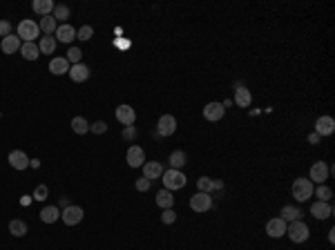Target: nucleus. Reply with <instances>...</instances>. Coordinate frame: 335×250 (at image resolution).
Returning <instances> with one entry per match:
<instances>
[{
    "mask_svg": "<svg viewBox=\"0 0 335 250\" xmlns=\"http://www.w3.org/2000/svg\"><path fill=\"white\" fill-rule=\"evenodd\" d=\"M313 181L311 179H304V177H300V179H295L293 181V188H291V192H293V197H295V201H306V199H311L313 197Z\"/></svg>",
    "mask_w": 335,
    "mask_h": 250,
    "instance_id": "1",
    "label": "nucleus"
},
{
    "mask_svg": "<svg viewBox=\"0 0 335 250\" xmlns=\"http://www.w3.org/2000/svg\"><path fill=\"white\" fill-rule=\"evenodd\" d=\"M38 34H40V27H38L36 20L25 18V20H20L18 23V38L23 40V43H34Z\"/></svg>",
    "mask_w": 335,
    "mask_h": 250,
    "instance_id": "2",
    "label": "nucleus"
},
{
    "mask_svg": "<svg viewBox=\"0 0 335 250\" xmlns=\"http://www.w3.org/2000/svg\"><path fill=\"white\" fill-rule=\"evenodd\" d=\"M286 235H288V239L293 241V244H304L308 237H311V230H308V226H306L304 221H293V223H288L286 226Z\"/></svg>",
    "mask_w": 335,
    "mask_h": 250,
    "instance_id": "3",
    "label": "nucleus"
},
{
    "mask_svg": "<svg viewBox=\"0 0 335 250\" xmlns=\"http://www.w3.org/2000/svg\"><path fill=\"white\" fill-rule=\"evenodd\" d=\"M163 186H165V190H181V188L185 186V183H188V179H185V174L181 172V170H165L163 172Z\"/></svg>",
    "mask_w": 335,
    "mask_h": 250,
    "instance_id": "4",
    "label": "nucleus"
},
{
    "mask_svg": "<svg viewBox=\"0 0 335 250\" xmlns=\"http://www.w3.org/2000/svg\"><path fill=\"white\" fill-rule=\"evenodd\" d=\"M190 208H192L194 212H208L210 208H213V197L206 192H194L192 197H190Z\"/></svg>",
    "mask_w": 335,
    "mask_h": 250,
    "instance_id": "5",
    "label": "nucleus"
},
{
    "mask_svg": "<svg viewBox=\"0 0 335 250\" xmlns=\"http://www.w3.org/2000/svg\"><path fill=\"white\" fill-rule=\"evenodd\" d=\"M7 161H9V165L14 170H18V172H23V170H27L30 168V156L23 152V150H11L9 152V156H7Z\"/></svg>",
    "mask_w": 335,
    "mask_h": 250,
    "instance_id": "6",
    "label": "nucleus"
},
{
    "mask_svg": "<svg viewBox=\"0 0 335 250\" xmlns=\"http://www.w3.org/2000/svg\"><path fill=\"white\" fill-rule=\"evenodd\" d=\"M156 132L161 136H172L177 132V119L172 114H163L159 119V123H156Z\"/></svg>",
    "mask_w": 335,
    "mask_h": 250,
    "instance_id": "7",
    "label": "nucleus"
},
{
    "mask_svg": "<svg viewBox=\"0 0 335 250\" xmlns=\"http://www.w3.org/2000/svg\"><path fill=\"white\" fill-rule=\"evenodd\" d=\"M83 208L81 206H67L63 212H61V219H63L67 226H76V223L83 221Z\"/></svg>",
    "mask_w": 335,
    "mask_h": 250,
    "instance_id": "8",
    "label": "nucleus"
},
{
    "mask_svg": "<svg viewBox=\"0 0 335 250\" xmlns=\"http://www.w3.org/2000/svg\"><path fill=\"white\" fill-rule=\"evenodd\" d=\"M331 177V170H329V165L324 163V161H317V163H313L311 165V174H308V179L311 181H315V183H324L326 179Z\"/></svg>",
    "mask_w": 335,
    "mask_h": 250,
    "instance_id": "9",
    "label": "nucleus"
},
{
    "mask_svg": "<svg viewBox=\"0 0 335 250\" xmlns=\"http://www.w3.org/2000/svg\"><path fill=\"white\" fill-rule=\"evenodd\" d=\"M125 159H127V165H130V168H141V165L146 163V152H143L141 145H130Z\"/></svg>",
    "mask_w": 335,
    "mask_h": 250,
    "instance_id": "10",
    "label": "nucleus"
},
{
    "mask_svg": "<svg viewBox=\"0 0 335 250\" xmlns=\"http://www.w3.org/2000/svg\"><path fill=\"white\" fill-rule=\"evenodd\" d=\"M335 132V121L333 116H320V119L315 121V134L320 136H331Z\"/></svg>",
    "mask_w": 335,
    "mask_h": 250,
    "instance_id": "11",
    "label": "nucleus"
},
{
    "mask_svg": "<svg viewBox=\"0 0 335 250\" xmlns=\"http://www.w3.org/2000/svg\"><path fill=\"white\" fill-rule=\"evenodd\" d=\"M223 114H226V105H223V103H208V105L204 107V116H206V121H210V123L221 121Z\"/></svg>",
    "mask_w": 335,
    "mask_h": 250,
    "instance_id": "12",
    "label": "nucleus"
},
{
    "mask_svg": "<svg viewBox=\"0 0 335 250\" xmlns=\"http://www.w3.org/2000/svg\"><path fill=\"white\" fill-rule=\"evenodd\" d=\"M266 232H268V237H273V239H279V237L286 235V221H284V219H279V217L268 219Z\"/></svg>",
    "mask_w": 335,
    "mask_h": 250,
    "instance_id": "13",
    "label": "nucleus"
},
{
    "mask_svg": "<svg viewBox=\"0 0 335 250\" xmlns=\"http://www.w3.org/2000/svg\"><path fill=\"white\" fill-rule=\"evenodd\" d=\"M253 103V94L248 87H244L242 83H237V90H235V105L237 107H250Z\"/></svg>",
    "mask_w": 335,
    "mask_h": 250,
    "instance_id": "14",
    "label": "nucleus"
},
{
    "mask_svg": "<svg viewBox=\"0 0 335 250\" xmlns=\"http://www.w3.org/2000/svg\"><path fill=\"white\" fill-rule=\"evenodd\" d=\"M117 121L121 125H134V121H136V112H134V107H130V105H119L117 107Z\"/></svg>",
    "mask_w": 335,
    "mask_h": 250,
    "instance_id": "15",
    "label": "nucleus"
},
{
    "mask_svg": "<svg viewBox=\"0 0 335 250\" xmlns=\"http://www.w3.org/2000/svg\"><path fill=\"white\" fill-rule=\"evenodd\" d=\"M56 43H72L74 38H76V29L72 27V25H67V23H63V25H59L56 27Z\"/></svg>",
    "mask_w": 335,
    "mask_h": 250,
    "instance_id": "16",
    "label": "nucleus"
},
{
    "mask_svg": "<svg viewBox=\"0 0 335 250\" xmlns=\"http://www.w3.org/2000/svg\"><path fill=\"white\" fill-rule=\"evenodd\" d=\"M20 45H23V40L18 38V34H9L5 36V38L0 40V47H2V54H16L20 52Z\"/></svg>",
    "mask_w": 335,
    "mask_h": 250,
    "instance_id": "17",
    "label": "nucleus"
},
{
    "mask_svg": "<svg viewBox=\"0 0 335 250\" xmlns=\"http://www.w3.org/2000/svg\"><path fill=\"white\" fill-rule=\"evenodd\" d=\"M49 72L54 74V76H61V74H67L69 72V62L65 56H54L52 61H49Z\"/></svg>",
    "mask_w": 335,
    "mask_h": 250,
    "instance_id": "18",
    "label": "nucleus"
},
{
    "mask_svg": "<svg viewBox=\"0 0 335 250\" xmlns=\"http://www.w3.org/2000/svg\"><path fill=\"white\" fill-rule=\"evenodd\" d=\"M311 215L315 217V219H331V215H333V206L326 201H315L311 206Z\"/></svg>",
    "mask_w": 335,
    "mask_h": 250,
    "instance_id": "19",
    "label": "nucleus"
},
{
    "mask_svg": "<svg viewBox=\"0 0 335 250\" xmlns=\"http://www.w3.org/2000/svg\"><path fill=\"white\" fill-rule=\"evenodd\" d=\"M67 74L74 83H85L90 78V67L88 65H83V62H78V65H72V67H69Z\"/></svg>",
    "mask_w": 335,
    "mask_h": 250,
    "instance_id": "20",
    "label": "nucleus"
},
{
    "mask_svg": "<svg viewBox=\"0 0 335 250\" xmlns=\"http://www.w3.org/2000/svg\"><path fill=\"white\" fill-rule=\"evenodd\" d=\"M163 172L165 170H163V165H161L159 161H148V163H143V177L150 179V181L152 179H161L163 177Z\"/></svg>",
    "mask_w": 335,
    "mask_h": 250,
    "instance_id": "21",
    "label": "nucleus"
},
{
    "mask_svg": "<svg viewBox=\"0 0 335 250\" xmlns=\"http://www.w3.org/2000/svg\"><path fill=\"white\" fill-rule=\"evenodd\" d=\"M38 27H40V31H43L45 36H54V31H56V27H59V23H56V18L49 14V16H43V18H40Z\"/></svg>",
    "mask_w": 335,
    "mask_h": 250,
    "instance_id": "22",
    "label": "nucleus"
},
{
    "mask_svg": "<svg viewBox=\"0 0 335 250\" xmlns=\"http://www.w3.org/2000/svg\"><path fill=\"white\" fill-rule=\"evenodd\" d=\"M302 215H304V212H302L297 206H284V208H282V217H279V219H284V221H291V223H293V221H300Z\"/></svg>",
    "mask_w": 335,
    "mask_h": 250,
    "instance_id": "23",
    "label": "nucleus"
},
{
    "mask_svg": "<svg viewBox=\"0 0 335 250\" xmlns=\"http://www.w3.org/2000/svg\"><path fill=\"white\" fill-rule=\"evenodd\" d=\"M20 54H23L25 61H36L40 56V49L36 43H23L20 45Z\"/></svg>",
    "mask_w": 335,
    "mask_h": 250,
    "instance_id": "24",
    "label": "nucleus"
},
{
    "mask_svg": "<svg viewBox=\"0 0 335 250\" xmlns=\"http://www.w3.org/2000/svg\"><path fill=\"white\" fill-rule=\"evenodd\" d=\"M156 206L163 208V210L175 206V197H172L170 190H159V192H156Z\"/></svg>",
    "mask_w": 335,
    "mask_h": 250,
    "instance_id": "25",
    "label": "nucleus"
},
{
    "mask_svg": "<svg viewBox=\"0 0 335 250\" xmlns=\"http://www.w3.org/2000/svg\"><path fill=\"white\" fill-rule=\"evenodd\" d=\"M31 9L40 16H49L54 11V2L52 0H34V2H31Z\"/></svg>",
    "mask_w": 335,
    "mask_h": 250,
    "instance_id": "26",
    "label": "nucleus"
},
{
    "mask_svg": "<svg viewBox=\"0 0 335 250\" xmlns=\"http://www.w3.org/2000/svg\"><path fill=\"white\" fill-rule=\"evenodd\" d=\"M59 217H61V210L56 206H45L43 210H40V219H43V223H54Z\"/></svg>",
    "mask_w": 335,
    "mask_h": 250,
    "instance_id": "27",
    "label": "nucleus"
},
{
    "mask_svg": "<svg viewBox=\"0 0 335 250\" xmlns=\"http://www.w3.org/2000/svg\"><path fill=\"white\" fill-rule=\"evenodd\" d=\"M170 165H172V170H181L185 163H188V156H185V152L183 150H175V152L170 154Z\"/></svg>",
    "mask_w": 335,
    "mask_h": 250,
    "instance_id": "28",
    "label": "nucleus"
},
{
    "mask_svg": "<svg viewBox=\"0 0 335 250\" xmlns=\"http://www.w3.org/2000/svg\"><path fill=\"white\" fill-rule=\"evenodd\" d=\"M56 38H54V36H43V38H40V43H38V49H40V54H49V56H52L54 52H56Z\"/></svg>",
    "mask_w": 335,
    "mask_h": 250,
    "instance_id": "29",
    "label": "nucleus"
},
{
    "mask_svg": "<svg viewBox=\"0 0 335 250\" xmlns=\"http://www.w3.org/2000/svg\"><path fill=\"white\" fill-rule=\"evenodd\" d=\"M72 132H76V134H88L90 132V123L83 116H74L72 119Z\"/></svg>",
    "mask_w": 335,
    "mask_h": 250,
    "instance_id": "30",
    "label": "nucleus"
},
{
    "mask_svg": "<svg viewBox=\"0 0 335 250\" xmlns=\"http://www.w3.org/2000/svg\"><path fill=\"white\" fill-rule=\"evenodd\" d=\"M9 232L14 237H25L27 235V223H25L23 219H14V221L9 223Z\"/></svg>",
    "mask_w": 335,
    "mask_h": 250,
    "instance_id": "31",
    "label": "nucleus"
},
{
    "mask_svg": "<svg viewBox=\"0 0 335 250\" xmlns=\"http://www.w3.org/2000/svg\"><path fill=\"white\" fill-rule=\"evenodd\" d=\"M52 16L56 18V23H59V20H67L69 16H72V9H69L67 5H54Z\"/></svg>",
    "mask_w": 335,
    "mask_h": 250,
    "instance_id": "32",
    "label": "nucleus"
},
{
    "mask_svg": "<svg viewBox=\"0 0 335 250\" xmlns=\"http://www.w3.org/2000/svg\"><path fill=\"white\" fill-rule=\"evenodd\" d=\"M313 192H315L317 201H326V203H329L331 197H333V190H331L329 186H324V183H322V186H317V190H313Z\"/></svg>",
    "mask_w": 335,
    "mask_h": 250,
    "instance_id": "33",
    "label": "nucleus"
},
{
    "mask_svg": "<svg viewBox=\"0 0 335 250\" xmlns=\"http://www.w3.org/2000/svg\"><path fill=\"white\" fill-rule=\"evenodd\" d=\"M197 188H199V192L210 194V192L214 190V179H210V177H199V181H197Z\"/></svg>",
    "mask_w": 335,
    "mask_h": 250,
    "instance_id": "34",
    "label": "nucleus"
},
{
    "mask_svg": "<svg viewBox=\"0 0 335 250\" xmlns=\"http://www.w3.org/2000/svg\"><path fill=\"white\" fill-rule=\"evenodd\" d=\"M67 62H72V65H78V62H81V58H83V52L78 47H69L67 49Z\"/></svg>",
    "mask_w": 335,
    "mask_h": 250,
    "instance_id": "35",
    "label": "nucleus"
},
{
    "mask_svg": "<svg viewBox=\"0 0 335 250\" xmlns=\"http://www.w3.org/2000/svg\"><path fill=\"white\" fill-rule=\"evenodd\" d=\"M161 221H163L165 226H170V223H175V221H177V212L172 210V208L163 210V212H161Z\"/></svg>",
    "mask_w": 335,
    "mask_h": 250,
    "instance_id": "36",
    "label": "nucleus"
},
{
    "mask_svg": "<svg viewBox=\"0 0 335 250\" xmlns=\"http://www.w3.org/2000/svg\"><path fill=\"white\" fill-rule=\"evenodd\" d=\"M92 36H94V29L90 27V25H85V27L76 29V38H81V40H90Z\"/></svg>",
    "mask_w": 335,
    "mask_h": 250,
    "instance_id": "37",
    "label": "nucleus"
},
{
    "mask_svg": "<svg viewBox=\"0 0 335 250\" xmlns=\"http://www.w3.org/2000/svg\"><path fill=\"white\" fill-rule=\"evenodd\" d=\"M90 132H92V134H105V132H107V123H105V121H96V123L90 125Z\"/></svg>",
    "mask_w": 335,
    "mask_h": 250,
    "instance_id": "38",
    "label": "nucleus"
},
{
    "mask_svg": "<svg viewBox=\"0 0 335 250\" xmlns=\"http://www.w3.org/2000/svg\"><path fill=\"white\" fill-rule=\"evenodd\" d=\"M34 199H36V201H45V199H47V186H43V183H40V186H36Z\"/></svg>",
    "mask_w": 335,
    "mask_h": 250,
    "instance_id": "39",
    "label": "nucleus"
},
{
    "mask_svg": "<svg viewBox=\"0 0 335 250\" xmlns=\"http://www.w3.org/2000/svg\"><path fill=\"white\" fill-rule=\"evenodd\" d=\"M150 179H139V181H136V190H139V192H146V190H150Z\"/></svg>",
    "mask_w": 335,
    "mask_h": 250,
    "instance_id": "40",
    "label": "nucleus"
},
{
    "mask_svg": "<svg viewBox=\"0 0 335 250\" xmlns=\"http://www.w3.org/2000/svg\"><path fill=\"white\" fill-rule=\"evenodd\" d=\"M11 34V23L9 20H0V36L5 38V36Z\"/></svg>",
    "mask_w": 335,
    "mask_h": 250,
    "instance_id": "41",
    "label": "nucleus"
},
{
    "mask_svg": "<svg viewBox=\"0 0 335 250\" xmlns=\"http://www.w3.org/2000/svg\"><path fill=\"white\" fill-rule=\"evenodd\" d=\"M123 136H125L127 141H134V139H136V130H134V125H125V130H123Z\"/></svg>",
    "mask_w": 335,
    "mask_h": 250,
    "instance_id": "42",
    "label": "nucleus"
},
{
    "mask_svg": "<svg viewBox=\"0 0 335 250\" xmlns=\"http://www.w3.org/2000/svg\"><path fill=\"white\" fill-rule=\"evenodd\" d=\"M308 143H311V145H317V143H320V136H317L315 132H313V134H308Z\"/></svg>",
    "mask_w": 335,
    "mask_h": 250,
    "instance_id": "43",
    "label": "nucleus"
},
{
    "mask_svg": "<svg viewBox=\"0 0 335 250\" xmlns=\"http://www.w3.org/2000/svg\"><path fill=\"white\" fill-rule=\"evenodd\" d=\"M329 241H331V244H335V230H333V228L329 230Z\"/></svg>",
    "mask_w": 335,
    "mask_h": 250,
    "instance_id": "44",
    "label": "nucleus"
}]
</instances>
